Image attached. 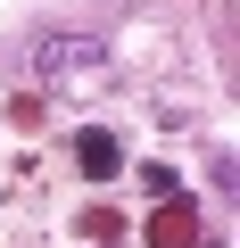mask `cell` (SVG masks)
I'll list each match as a JSON object with an SVG mask.
<instances>
[{"mask_svg": "<svg viewBox=\"0 0 240 248\" xmlns=\"http://www.w3.org/2000/svg\"><path fill=\"white\" fill-rule=\"evenodd\" d=\"M83 240H125V215H116V207H91L83 215Z\"/></svg>", "mask_w": 240, "mask_h": 248, "instance_id": "3", "label": "cell"}, {"mask_svg": "<svg viewBox=\"0 0 240 248\" xmlns=\"http://www.w3.org/2000/svg\"><path fill=\"white\" fill-rule=\"evenodd\" d=\"M75 166H83L91 182L125 174V149H116V133H99V124H91V133H75Z\"/></svg>", "mask_w": 240, "mask_h": 248, "instance_id": "2", "label": "cell"}, {"mask_svg": "<svg viewBox=\"0 0 240 248\" xmlns=\"http://www.w3.org/2000/svg\"><path fill=\"white\" fill-rule=\"evenodd\" d=\"M199 232H207V223H199V207H191V199H158V215L141 223V240H149V248H199Z\"/></svg>", "mask_w": 240, "mask_h": 248, "instance_id": "1", "label": "cell"}, {"mask_svg": "<svg viewBox=\"0 0 240 248\" xmlns=\"http://www.w3.org/2000/svg\"><path fill=\"white\" fill-rule=\"evenodd\" d=\"M141 190H149V199H182V182H174V166H141Z\"/></svg>", "mask_w": 240, "mask_h": 248, "instance_id": "4", "label": "cell"}]
</instances>
